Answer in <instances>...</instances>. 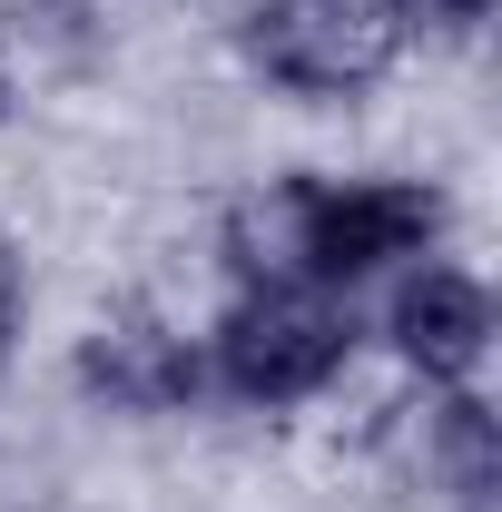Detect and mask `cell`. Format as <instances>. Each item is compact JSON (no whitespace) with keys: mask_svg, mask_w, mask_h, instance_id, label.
Listing matches in <instances>:
<instances>
[{"mask_svg":"<svg viewBox=\"0 0 502 512\" xmlns=\"http://www.w3.org/2000/svg\"><path fill=\"white\" fill-rule=\"evenodd\" d=\"M404 444H414V473L434 483L443 503H463V512L502 503V424H493L483 394L434 384L424 404H404Z\"/></svg>","mask_w":502,"mask_h":512,"instance_id":"obj_6","label":"cell"},{"mask_svg":"<svg viewBox=\"0 0 502 512\" xmlns=\"http://www.w3.org/2000/svg\"><path fill=\"white\" fill-rule=\"evenodd\" d=\"M207 384L197 335H178L168 316H99L79 335V394L109 414H178Z\"/></svg>","mask_w":502,"mask_h":512,"instance_id":"obj_5","label":"cell"},{"mask_svg":"<svg viewBox=\"0 0 502 512\" xmlns=\"http://www.w3.org/2000/svg\"><path fill=\"white\" fill-rule=\"evenodd\" d=\"M20 316V247H10V227H0V335Z\"/></svg>","mask_w":502,"mask_h":512,"instance_id":"obj_9","label":"cell"},{"mask_svg":"<svg viewBox=\"0 0 502 512\" xmlns=\"http://www.w3.org/2000/svg\"><path fill=\"white\" fill-rule=\"evenodd\" d=\"M493 0H404V20H434V30H473Z\"/></svg>","mask_w":502,"mask_h":512,"instance_id":"obj_8","label":"cell"},{"mask_svg":"<svg viewBox=\"0 0 502 512\" xmlns=\"http://www.w3.org/2000/svg\"><path fill=\"white\" fill-rule=\"evenodd\" d=\"M404 40V0H256L247 20V60L286 99H365L394 79Z\"/></svg>","mask_w":502,"mask_h":512,"instance_id":"obj_2","label":"cell"},{"mask_svg":"<svg viewBox=\"0 0 502 512\" xmlns=\"http://www.w3.org/2000/svg\"><path fill=\"white\" fill-rule=\"evenodd\" d=\"M355 316L325 286H237V306L207 335V375L237 404H306L345 375Z\"/></svg>","mask_w":502,"mask_h":512,"instance_id":"obj_1","label":"cell"},{"mask_svg":"<svg viewBox=\"0 0 502 512\" xmlns=\"http://www.w3.org/2000/svg\"><path fill=\"white\" fill-rule=\"evenodd\" d=\"M217 256L237 286H315V178H266L227 197Z\"/></svg>","mask_w":502,"mask_h":512,"instance_id":"obj_7","label":"cell"},{"mask_svg":"<svg viewBox=\"0 0 502 512\" xmlns=\"http://www.w3.org/2000/svg\"><path fill=\"white\" fill-rule=\"evenodd\" d=\"M10 99H20V69H10V40H0V119H10Z\"/></svg>","mask_w":502,"mask_h":512,"instance_id":"obj_10","label":"cell"},{"mask_svg":"<svg viewBox=\"0 0 502 512\" xmlns=\"http://www.w3.org/2000/svg\"><path fill=\"white\" fill-rule=\"evenodd\" d=\"M443 227V197L424 178H315V286H355L384 266H414Z\"/></svg>","mask_w":502,"mask_h":512,"instance_id":"obj_3","label":"cell"},{"mask_svg":"<svg viewBox=\"0 0 502 512\" xmlns=\"http://www.w3.org/2000/svg\"><path fill=\"white\" fill-rule=\"evenodd\" d=\"M384 335H394V355H404L414 384H473V365L493 355V286L463 276V266L414 256L394 306H384Z\"/></svg>","mask_w":502,"mask_h":512,"instance_id":"obj_4","label":"cell"}]
</instances>
